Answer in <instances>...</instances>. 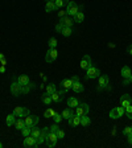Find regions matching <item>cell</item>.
<instances>
[{
	"label": "cell",
	"instance_id": "6da1fadb",
	"mask_svg": "<svg viewBox=\"0 0 132 148\" xmlns=\"http://www.w3.org/2000/svg\"><path fill=\"white\" fill-rule=\"evenodd\" d=\"M108 87H110V78H108V75H106V74L99 75V83L96 86V90L98 91H103V90L108 89Z\"/></svg>",
	"mask_w": 132,
	"mask_h": 148
},
{
	"label": "cell",
	"instance_id": "7a4b0ae2",
	"mask_svg": "<svg viewBox=\"0 0 132 148\" xmlns=\"http://www.w3.org/2000/svg\"><path fill=\"white\" fill-rule=\"evenodd\" d=\"M99 75H101V70H99V68L91 65V66L86 70V75H85V77H86V79H94V78H98Z\"/></svg>",
	"mask_w": 132,
	"mask_h": 148
},
{
	"label": "cell",
	"instance_id": "3957f363",
	"mask_svg": "<svg viewBox=\"0 0 132 148\" xmlns=\"http://www.w3.org/2000/svg\"><path fill=\"white\" fill-rule=\"evenodd\" d=\"M124 112H126V110H124L123 106H119V107H114L111 108L110 114H108V116L111 118V119H119V118H122L124 115Z\"/></svg>",
	"mask_w": 132,
	"mask_h": 148
},
{
	"label": "cell",
	"instance_id": "277c9868",
	"mask_svg": "<svg viewBox=\"0 0 132 148\" xmlns=\"http://www.w3.org/2000/svg\"><path fill=\"white\" fill-rule=\"evenodd\" d=\"M79 11V5H78L75 1H73V0H69L68 3V7H66V15L69 16H74L75 13Z\"/></svg>",
	"mask_w": 132,
	"mask_h": 148
},
{
	"label": "cell",
	"instance_id": "5b68a950",
	"mask_svg": "<svg viewBox=\"0 0 132 148\" xmlns=\"http://www.w3.org/2000/svg\"><path fill=\"white\" fill-rule=\"evenodd\" d=\"M11 92H12L13 97H18L23 94V86L16 79L11 83Z\"/></svg>",
	"mask_w": 132,
	"mask_h": 148
},
{
	"label": "cell",
	"instance_id": "8992f818",
	"mask_svg": "<svg viewBox=\"0 0 132 148\" xmlns=\"http://www.w3.org/2000/svg\"><path fill=\"white\" fill-rule=\"evenodd\" d=\"M57 142H58V138H57V134H54V132H48V135H46V140H45V143H46V145L48 147H54L55 144H57Z\"/></svg>",
	"mask_w": 132,
	"mask_h": 148
},
{
	"label": "cell",
	"instance_id": "52a82bcc",
	"mask_svg": "<svg viewBox=\"0 0 132 148\" xmlns=\"http://www.w3.org/2000/svg\"><path fill=\"white\" fill-rule=\"evenodd\" d=\"M24 120H25V124H27L28 127H34V126H37V123H38V120H40V118L37 116V115H27V116L24 118Z\"/></svg>",
	"mask_w": 132,
	"mask_h": 148
},
{
	"label": "cell",
	"instance_id": "ba28073f",
	"mask_svg": "<svg viewBox=\"0 0 132 148\" xmlns=\"http://www.w3.org/2000/svg\"><path fill=\"white\" fill-rule=\"evenodd\" d=\"M65 94H68V91H65V90H55L54 92H52L50 95H52V101L55 102V103H60V102H62V99H64V95Z\"/></svg>",
	"mask_w": 132,
	"mask_h": 148
},
{
	"label": "cell",
	"instance_id": "9c48e42d",
	"mask_svg": "<svg viewBox=\"0 0 132 148\" xmlns=\"http://www.w3.org/2000/svg\"><path fill=\"white\" fill-rule=\"evenodd\" d=\"M16 81H17L20 85H21L23 87L25 86H31V89L33 87V83L31 82V79H29V77L28 75H25V74H23V75H18V77H16Z\"/></svg>",
	"mask_w": 132,
	"mask_h": 148
},
{
	"label": "cell",
	"instance_id": "30bf717a",
	"mask_svg": "<svg viewBox=\"0 0 132 148\" xmlns=\"http://www.w3.org/2000/svg\"><path fill=\"white\" fill-rule=\"evenodd\" d=\"M57 57H58V52H57V49H50L49 48V50L46 52V54H45V61L46 62H53V61H55L57 60Z\"/></svg>",
	"mask_w": 132,
	"mask_h": 148
},
{
	"label": "cell",
	"instance_id": "8fae6325",
	"mask_svg": "<svg viewBox=\"0 0 132 148\" xmlns=\"http://www.w3.org/2000/svg\"><path fill=\"white\" fill-rule=\"evenodd\" d=\"M13 114L18 118H24L27 115H29V110L27 107H23V106H17V107L13 108Z\"/></svg>",
	"mask_w": 132,
	"mask_h": 148
},
{
	"label": "cell",
	"instance_id": "7c38bea8",
	"mask_svg": "<svg viewBox=\"0 0 132 148\" xmlns=\"http://www.w3.org/2000/svg\"><path fill=\"white\" fill-rule=\"evenodd\" d=\"M92 65V61H91V57H90L89 54H85L82 57V60H81V69H83V70L86 71L87 69L90 68Z\"/></svg>",
	"mask_w": 132,
	"mask_h": 148
},
{
	"label": "cell",
	"instance_id": "4fadbf2b",
	"mask_svg": "<svg viewBox=\"0 0 132 148\" xmlns=\"http://www.w3.org/2000/svg\"><path fill=\"white\" fill-rule=\"evenodd\" d=\"M89 111H90V107L87 103H79V105L77 106V115H79V116L87 115Z\"/></svg>",
	"mask_w": 132,
	"mask_h": 148
},
{
	"label": "cell",
	"instance_id": "5bb4252c",
	"mask_svg": "<svg viewBox=\"0 0 132 148\" xmlns=\"http://www.w3.org/2000/svg\"><path fill=\"white\" fill-rule=\"evenodd\" d=\"M73 83H74V81L71 79V78H65V79H62L61 82H60V86H61L62 90L69 91V90L73 87Z\"/></svg>",
	"mask_w": 132,
	"mask_h": 148
},
{
	"label": "cell",
	"instance_id": "9a60e30c",
	"mask_svg": "<svg viewBox=\"0 0 132 148\" xmlns=\"http://www.w3.org/2000/svg\"><path fill=\"white\" fill-rule=\"evenodd\" d=\"M37 145H38V143H37V139L36 138H33L32 135L25 136V139H24V147H34V148H36Z\"/></svg>",
	"mask_w": 132,
	"mask_h": 148
},
{
	"label": "cell",
	"instance_id": "2e32d148",
	"mask_svg": "<svg viewBox=\"0 0 132 148\" xmlns=\"http://www.w3.org/2000/svg\"><path fill=\"white\" fill-rule=\"evenodd\" d=\"M132 103V98L129 94H123V95L120 97V106H123V107H127Z\"/></svg>",
	"mask_w": 132,
	"mask_h": 148
},
{
	"label": "cell",
	"instance_id": "e0dca14e",
	"mask_svg": "<svg viewBox=\"0 0 132 148\" xmlns=\"http://www.w3.org/2000/svg\"><path fill=\"white\" fill-rule=\"evenodd\" d=\"M48 132H49V127H45V128L41 130L40 135H38V138H37V143H38V144H42V143H45Z\"/></svg>",
	"mask_w": 132,
	"mask_h": 148
},
{
	"label": "cell",
	"instance_id": "ac0fdd59",
	"mask_svg": "<svg viewBox=\"0 0 132 148\" xmlns=\"http://www.w3.org/2000/svg\"><path fill=\"white\" fill-rule=\"evenodd\" d=\"M60 23H62L64 24V27H71L73 28V24H74V20L71 18V16L69 15H65L64 17L60 18Z\"/></svg>",
	"mask_w": 132,
	"mask_h": 148
},
{
	"label": "cell",
	"instance_id": "d6986e66",
	"mask_svg": "<svg viewBox=\"0 0 132 148\" xmlns=\"http://www.w3.org/2000/svg\"><path fill=\"white\" fill-rule=\"evenodd\" d=\"M69 122V126L70 127H77V126H81V116L77 114H74L70 119L68 120Z\"/></svg>",
	"mask_w": 132,
	"mask_h": 148
},
{
	"label": "cell",
	"instance_id": "ffe728a7",
	"mask_svg": "<svg viewBox=\"0 0 132 148\" xmlns=\"http://www.w3.org/2000/svg\"><path fill=\"white\" fill-rule=\"evenodd\" d=\"M73 20H74V23H77V24H81V23L85 20V13H83L82 11H78V12L73 16Z\"/></svg>",
	"mask_w": 132,
	"mask_h": 148
},
{
	"label": "cell",
	"instance_id": "44dd1931",
	"mask_svg": "<svg viewBox=\"0 0 132 148\" xmlns=\"http://www.w3.org/2000/svg\"><path fill=\"white\" fill-rule=\"evenodd\" d=\"M78 105H79V102H78V99L75 97H69L68 98V106L70 108H77Z\"/></svg>",
	"mask_w": 132,
	"mask_h": 148
},
{
	"label": "cell",
	"instance_id": "7402d4cb",
	"mask_svg": "<svg viewBox=\"0 0 132 148\" xmlns=\"http://www.w3.org/2000/svg\"><path fill=\"white\" fill-rule=\"evenodd\" d=\"M71 90H73L74 92H82L83 90H85V87H83V85L79 82V81H75V82L73 83V87H71Z\"/></svg>",
	"mask_w": 132,
	"mask_h": 148
},
{
	"label": "cell",
	"instance_id": "603a6c76",
	"mask_svg": "<svg viewBox=\"0 0 132 148\" xmlns=\"http://www.w3.org/2000/svg\"><path fill=\"white\" fill-rule=\"evenodd\" d=\"M74 115V111H73V108H65L64 111H62V118H64V119H66V120H69L70 119L71 116H73Z\"/></svg>",
	"mask_w": 132,
	"mask_h": 148
},
{
	"label": "cell",
	"instance_id": "cb8c5ba5",
	"mask_svg": "<svg viewBox=\"0 0 132 148\" xmlns=\"http://www.w3.org/2000/svg\"><path fill=\"white\" fill-rule=\"evenodd\" d=\"M25 126H27V124H25L24 118H18V119H16V122H15V128L16 130H20V131H21Z\"/></svg>",
	"mask_w": 132,
	"mask_h": 148
},
{
	"label": "cell",
	"instance_id": "d4e9b609",
	"mask_svg": "<svg viewBox=\"0 0 132 148\" xmlns=\"http://www.w3.org/2000/svg\"><path fill=\"white\" fill-rule=\"evenodd\" d=\"M7 126H9V127H12V126H15V122H16V115L15 114H9V115H7Z\"/></svg>",
	"mask_w": 132,
	"mask_h": 148
},
{
	"label": "cell",
	"instance_id": "484cf974",
	"mask_svg": "<svg viewBox=\"0 0 132 148\" xmlns=\"http://www.w3.org/2000/svg\"><path fill=\"white\" fill-rule=\"evenodd\" d=\"M131 68L129 66H123L122 68V71H120V74H122V77L123 78H129V75H131Z\"/></svg>",
	"mask_w": 132,
	"mask_h": 148
},
{
	"label": "cell",
	"instance_id": "4316f807",
	"mask_svg": "<svg viewBox=\"0 0 132 148\" xmlns=\"http://www.w3.org/2000/svg\"><path fill=\"white\" fill-rule=\"evenodd\" d=\"M41 101H42V103H45V105L49 106L50 103H52V95L50 94H48V92H45V94H42L41 95Z\"/></svg>",
	"mask_w": 132,
	"mask_h": 148
},
{
	"label": "cell",
	"instance_id": "83f0119b",
	"mask_svg": "<svg viewBox=\"0 0 132 148\" xmlns=\"http://www.w3.org/2000/svg\"><path fill=\"white\" fill-rule=\"evenodd\" d=\"M91 124V119H90L87 115H83V116H81V126L83 127H87Z\"/></svg>",
	"mask_w": 132,
	"mask_h": 148
},
{
	"label": "cell",
	"instance_id": "f1b7e54d",
	"mask_svg": "<svg viewBox=\"0 0 132 148\" xmlns=\"http://www.w3.org/2000/svg\"><path fill=\"white\" fill-rule=\"evenodd\" d=\"M55 4H54V1H46V4H45V11L46 12H53V11H55Z\"/></svg>",
	"mask_w": 132,
	"mask_h": 148
},
{
	"label": "cell",
	"instance_id": "f546056e",
	"mask_svg": "<svg viewBox=\"0 0 132 148\" xmlns=\"http://www.w3.org/2000/svg\"><path fill=\"white\" fill-rule=\"evenodd\" d=\"M71 33H73V28L71 27H64L62 28V32H61L62 36L69 37V36H71Z\"/></svg>",
	"mask_w": 132,
	"mask_h": 148
},
{
	"label": "cell",
	"instance_id": "4dcf8cb0",
	"mask_svg": "<svg viewBox=\"0 0 132 148\" xmlns=\"http://www.w3.org/2000/svg\"><path fill=\"white\" fill-rule=\"evenodd\" d=\"M68 3H69V0H55L54 1L57 9H61L64 5H68Z\"/></svg>",
	"mask_w": 132,
	"mask_h": 148
},
{
	"label": "cell",
	"instance_id": "1f68e13d",
	"mask_svg": "<svg viewBox=\"0 0 132 148\" xmlns=\"http://www.w3.org/2000/svg\"><path fill=\"white\" fill-rule=\"evenodd\" d=\"M40 132H41V130L40 128H38V127H36V126H34V127H32V131H31V135L32 136H33V138H38V135H40Z\"/></svg>",
	"mask_w": 132,
	"mask_h": 148
},
{
	"label": "cell",
	"instance_id": "d6a6232c",
	"mask_svg": "<svg viewBox=\"0 0 132 148\" xmlns=\"http://www.w3.org/2000/svg\"><path fill=\"white\" fill-rule=\"evenodd\" d=\"M57 44H58V41L55 40V37H52L49 40V42H48V45H49L50 49H54V48H57Z\"/></svg>",
	"mask_w": 132,
	"mask_h": 148
},
{
	"label": "cell",
	"instance_id": "836d02e7",
	"mask_svg": "<svg viewBox=\"0 0 132 148\" xmlns=\"http://www.w3.org/2000/svg\"><path fill=\"white\" fill-rule=\"evenodd\" d=\"M53 115H54V110H53V108H46L45 111H44V116L45 118H52Z\"/></svg>",
	"mask_w": 132,
	"mask_h": 148
},
{
	"label": "cell",
	"instance_id": "e575fe53",
	"mask_svg": "<svg viewBox=\"0 0 132 148\" xmlns=\"http://www.w3.org/2000/svg\"><path fill=\"white\" fill-rule=\"evenodd\" d=\"M55 90H57V89H55L54 83H49V85L46 86V92H48V94H52V92H54Z\"/></svg>",
	"mask_w": 132,
	"mask_h": 148
},
{
	"label": "cell",
	"instance_id": "d590c367",
	"mask_svg": "<svg viewBox=\"0 0 132 148\" xmlns=\"http://www.w3.org/2000/svg\"><path fill=\"white\" fill-rule=\"evenodd\" d=\"M53 120H54V123H60L64 118H62V114H58V112H54V115H53Z\"/></svg>",
	"mask_w": 132,
	"mask_h": 148
},
{
	"label": "cell",
	"instance_id": "8d00e7d4",
	"mask_svg": "<svg viewBox=\"0 0 132 148\" xmlns=\"http://www.w3.org/2000/svg\"><path fill=\"white\" fill-rule=\"evenodd\" d=\"M31 131H32V128H31V127L25 126L24 128L21 130V134H23V136H24V138H25V136H29V135H31Z\"/></svg>",
	"mask_w": 132,
	"mask_h": 148
},
{
	"label": "cell",
	"instance_id": "74e56055",
	"mask_svg": "<svg viewBox=\"0 0 132 148\" xmlns=\"http://www.w3.org/2000/svg\"><path fill=\"white\" fill-rule=\"evenodd\" d=\"M124 110H126V112H124V114H126L129 119H132V106L131 105L127 106V107H124Z\"/></svg>",
	"mask_w": 132,
	"mask_h": 148
},
{
	"label": "cell",
	"instance_id": "f35d334b",
	"mask_svg": "<svg viewBox=\"0 0 132 148\" xmlns=\"http://www.w3.org/2000/svg\"><path fill=\"white\" fill-rule=\"evenodd\" d=\"M58 130H60L58 123H54L53 126L49 127V131H50V132H54V134H57V131H58Z\"/></svg>",
	"mask_w": 132,
	"mask_h": 148
},
{
	"label": "cell",
	"instance_id": "ab89813d",
	"mask_svg": "<svg viewBox=\"0 0 132 148\" xmlns=\"http://www.w3.org/2000/svg\"><path fill=\"white\" fill-rule=\"evenodd\" d=\"M131 134H132V126L126 127V128L123 130V135L124 136H128V135H131Z\"/></svg>",
	"mask_w": 132,
	"mask_h": 148
},
{
	"label": "cell",
	"instance_id": "60d3db41",
	"mask_svg": "<svg viewBox=\"0 0 132 148\" xmlns=\"http://www.w3.org/2000/svg\"><path fill=\"white\" fill-rule=\"evenodd\" d=\"M57 138H58V140H60V139H64L65 138V131L62 128H60L58 131H57Z\"/></svg>",
	"mask_w": 132,
	"mask_h": 148
},
{
	"label": "cell",
	"instance_id": "b9f144b4",
	"mask_svg": "<svg viewBox=\"0 0 132 148\" xmlns=\"http://www.w3.org/2000/svg\"><path fill=\"white\" fill-rule=\"evenodd\" d=\"M62 28H64V24H62V23H58V24L55 25V32L61 33V32H62Z\"/></svg>",
	"mask_w": 132,
	"mask_h": 148
},
{
	"label": "cell",
	"instance_id": "7bdbcfd3",
	"mask_svg": "<svg viewBox=\"0 0 132 148\" xmlns=\"http://www.w3.org/2000/svg\"><path fill=\"white\" fill-rule=\"evenodd\" d=\"M0 62H1V65H5L7 64V58H5V56L3 54V53H0Z\"/></svg>",
	"mask_w": 132,
	"mask_h": 148
},
{
	"label": "cell",
	"instance_id": "ee69618b",
	"mask_svg": "<svg viewBox=\"0 0 132 148\" xmlns=\"http://www.w3.org/2000/svg\"><path fill=\"white\" fill-rule=\"evenodd\" d=\"M129 83H131V82H129L128 78H124V79H123V85H124V86H128Z\"/></svg>",
	"mask_w": 132,
	"mask_h": 148
},
{
	"label": "cell",
	"instance_id": "f6af8a7d",
	"mask_svg": "<svg viewBox=\"0 0 132 148\" xmlns=\"http://www.w3.org/2000/svg\"><path fill=\"white\" fill-rule=\"evenodd\" d=\"M65 15H66V11H60V12H58V16H60V18H61V17H64Z\"/></svg>",
	"mask_w": 132,
	"mask_h": 148
},
{
	"label": "cell",
	"instance_id": "bcb514c9",
	"mask_svg": "<svg viewBox=\"0 0 132 148\" xmlns=\"http://www.w3.org/2000/svg\"><path fill=\"white\" fill-rule=\"evenodd\" d=\"M127 52H128V53H129V54H131V56H132V45H129V46H128V48H127Z\"/></svg>",
	"mask_w": 132,
	"mask_h": 148
},
{
	"label": "cell",
	"instance_id": "7dc6e473",
	"mask_svg": "<svg viewBox=\"0 0 132 148\" xmlns=\"http://www.w3.org/2000/svg\"><path fill=\"white\" fill-rule=\"evenodd\" d=\"M127 138H128V143H129V144H132V134H131V135H128Z\"/></svg>",
	"mask_w": 132,
	"mask_h": 148
},
{
	"label": "cell",
	"instance_id": "c3c4849f",
	"mask_svg": "<svg viewBox=\"0 0 132 148\" xmlns=\"http://www.w3.org/2000/svg\"><path fill=\"white\" fill-rule=\"evenodd\" d=\"M4 71H5V68L1 65V66H0V73H4Z\"/></svg>",
	"mask_w": 132,
	"mask_h": 148
},
{
	"label": "cell",
	"instance_id": "681fc988",
	"mask_svg": "<svg viewBox=\"0 0 132 148\" xmlns=\"http://www.w3.org/2000/svg\"><path fill=\"white\" fill-rule=\"evenodd\" d=\"M128 79H129V82L132 83V73H131V75H129V78H128Z\"/></svg>",
	"mask_w": 132,
	"mask_h": 148
},
{
	"label": "cell",
	"instance_id": "f907efd6",
	"mask_svg": "<svg viewBox=\"0 0 132 148\" xmlns=\"http://www.w3.org/2000/svg\"><path fill=\"white\" fill-rule=\"evenodd\" d=\"M0 148H3V143L0 142Z\"/></svg>",
	"mask_w": 132,
	"mask_h": 148
},
{
	"label": "cell",
	"instance_id": "816d5d0a",
	"mask_svg": "<svg viewBox=\"0 0 132 148\" xmlns=\"http://www.w3.org/2000/svg\"><path fill=\"white\" fill-rule=\"evenodd\" d=\"M48 1H55V0H48Z\"/></svg>",
	"mask_w": 132,
	"mask_h": 148
}]
</instances>
